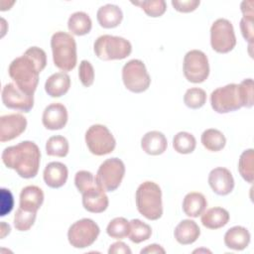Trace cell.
I'll return each instance as SVG.
<instances>
[{
    "label": "cell",
    "mask_w": 254,
    "mask_h": 254,
    "mask_svg": "<svg viewBox=\"0 0 254 254\" xmlns=\"http://www.w3.org/2000/svg\"><path fill=\"white\" fill-rule=\"evenodd\" d=\"M168 147L166 136L159 131L147 132L141 139V148L143 151L152 156L163 154Z\"/></svg>",
    "instance_id": "d6986e66"
},
{
    "label": "cell",
    "mask_w": 254,
    "mask_h": 254,
    "mask_svg": "<svg viewBox=\"0 0 254 254\" xmlns=\"http://www.w3.org/2000/svg\"><path fill=\"white\" fill-rule=\"evenodd\" d=\"M93 50L96 57L100 60H123L131 54L132 45L122 37L102 35L95 40Z\"/></svg>",
    "instance_id": "5b68a950"
},
{
    "label": "cell",
    "mask_w": 254,
    "mask_h": 254,
    "mask_svg": "<svg viewBox=\"0 0 254 254\" xmlns=\"http://www.w3.org/2000/svg\"><path fill=\"white\" fill-rule=\"evenodd\" d=\"M99 232V226L92 219L82 218L70 225L67 231V239L74 248H86L93 244Z\"/></svg>",
    "instance_id": "30bf717a"
},
{
    "label": "cell",
    "mask_w": 254,
    "mask_h": 254,
    "mask_svg": "<svg viewBox=\"0 0 254 254\" xmlns=\"http://www.w3.org/2000/svg\"><path fill=\"white\" fill-rule=\"evenodd\" d=\"M92 22L90 17L81 11L71 14L67 21L68 31L75 36H83L90 32Z\"/></svg>",
    "instance_id": "4316f807"
},
{
    "label": "cell",
    "mask_w": 254,
    "mask_h": 254,
    "mask_svg": "<svg viewBox=\"0 0 254 254\" xmlns=\"http://www.w3.org/2000/svg\"><path fill=\"white\" fill-rule=\"evenodd\" d=\"M68 171L64 164L61 162H51L44 170V181L46 185L52 189L63 187L67 180Z\"/></svg>",
    "instance_id": "ac0fdd59"
},
{
    "label": "cell",
    "mask_w": 254,
    "mask_h": 254,
    "mask_svg": "<svg viewBox=\"0 0 254 254\" xmlns=\"http://www.w3.org/2000/svg\"><path fill=\"white\" fill-rule=\"evenodd\" d=\"M200 140L203 147L211 152H218L222 150L226 144V139L222 132L213 128L203 131Z\"/></svg>",
    "instance_id": "83f0119b"
},
{
    "label": "cell",
    "mask_w": 254,
    "mask_h": 254,
    "mask_svg": "<svg viewBox=\"0 0 254 254\" xmlns=\"http://www.w3.org/2000/svg\"><path fill=\"white\" fill-rule=\"evenodd\" d=\"M27 127V119L19 113L0 117V141L6 142L20 136Z\"/></svg>",
    "instance_id": "5bb4252c"
},
{
    "label": "cell",
    "mask_w": 254,
    "mask_h": 254,
    "mask_svg": "<svg viewBox=\"0 0 254 254\" xmlns=\"http://www.w3.org/2000/svg\"><path fill=\"white\" fill-rule=\"evenodd\" d=\"M210 45L219 54H226L233 50L236 45V37L230 21L219 18L213 22L210 28Z\"/></svg>",
    "instance_id": "8fae6325"
},
{
    "label": "cell",
    "mask_w": 254,
    "mask_h": 254,
    "mask_svg": "<svg viewBox=\"0 0 254 254\" xmlns=\"http://www.w3.org/2000/svg\"><path fill=\"white\" fill-rule=\"evenodd\" d=\"M196 146L194 136L189 132H179L173 139V148L180 154L192 153Z\"/></svg>",
    "instance_id": "f546056e"
},
{
    "label": "cell",
    "mask_w": 254,
    "mask_h": 254,
    "mask_svg": "<svg viewBox=\"0 0 254 254\" xmlns=\"http://www.w3.org/2000/svg\"><path fill=\"white\" fill-rule=\"evenodd\" d=\"M44 202V192L37 186H27L20 193L21 208L37 212Z\"/></svg>",
    "instance_id": "44dd1931"
},
{
    "label": "cell",
    "mask_w": 254,
    "mask_h": 254,
    "mask_svg": "<svg viewBox=\"0 0 254 254\" xmlns=\"http://www.w3.org/2000/svg\"><path fill=\"white\" fill-rule=\"evenodd\" d=\"M67 110L62 103L56 102L48 105L42 116L43 125L49 130L63 129L67 122Z\"/></svg>",
    "instance_id": "e0dca14e"
},
{
    "label": "cell",
    "mask_w": 254,
    "mask_h": 254,
    "mask_svg": "<svg viewBox=\"0 0 254 254\" xmlns=\"http://www.w3.org/2000/svg\"><path fill=\"white\" fill-rule=\"evenodd\" d=\"M85 143L90 151L95 156H103L113 152L116 146V141L108 130L101 124L91 125L85 132Z\"/></svg>",
    "instance_id": "ba28073f"
},
{
    "label": "cell",
    "mask_w": 254,
    "mask_h": 254,
    "mask_svg": "<svg viewBox=\"0 0 254 254\" xmlns=\"http://www.w3.org/2000/svg\"><path fill=\"white\" fill-rule=\"evenodd\" d=\"M229 221V213L222 207H212L201 214V223L209 229L223 227Z\"/></svg>",
    "instance_id": "484cf974"
},
{
    "label": "cell",
    "mask_w": 254,
    "mask_h": 254,
    "mask_svg": "<svg viewBox=\"0 0 254 254\" xmlns=\"http://www.w3.org/2000/svg\"><path fill=\"white\" fill-rule=\"evenodd\" d=\"M240 29L243 38L249 42L250 45L253 43V19L242 17L240 21Z\"/></svg>",
    "instance_id": "b9f144b4"
},
{
    "label": "cell",
    "mask_w": 254,
    "mask_h": 254,
    "mask_svg": "<svg viewBox=\"0 0 254 254\" xmlns=\"http://www.w3.org/2000/svg\"><path fill=\"white\" fill-rule=\"evenodd\" d=\"M68 142L66 138L61 135L52 136L48 139L46 143V153L49 156L55 157H65L68 153Z\"/></svg>",
    "instance_id": "4dcf8cb0"
},
{
    "label": "cell",
    "mask_w": 254,
    "mask_h": 254,
    "mask_svg": "<svg viewBox=\"0 0 254 254\" xmlns=\"http://www.w3.org/2000/svg\"><path fill=\"white\" fill-rule=\"evenodd\" d=\"M145 254V253H162L164 254L165 253V249L161 246V245H158V244H150L148 245L146 248L142 249L141 250V254Z\"/></svg>",
    "instance_id": "f6af8a7d"
},
{
    "label": "cell",
    "mask_w": 254,
    "mask_h": 254,
    "mask_svg": "<svg viewBox=\"0 0 254 254\" xmlns=\"http://www.w3.org/2000/svg\"><path fill=\"white\" fill-rule=\"evenodd\" d=\"M122 80L125 87L134 93H141L147 90L151 83V77L144 63L135 59L124 64L122 68Z\"/></svg>",
    "instance_id": "8992f818"
},
{
    "label": "cell",
    "mask_w": 254,
    "mask_h": 254,
    "mask_svg": "<svg viewBox=\"0 0 254 254\" xmlns=\"http://www.w3.org/2000/svg\"><path fill=\"white\" fill-rule=\"evenodd\" d=\"M184 74L192 83L203 82L209 74V64L206 55L199 50L188 52L184 58Z\"/></svg>",
    "instance_id": "7c38bea8"
},
{
    "label": "cell",
    "mask_w": 254,
    "mask_h": 254,
    "mask_svg": "<svg viewBox=\"0 0 254 254\" xmlns=\"http://www.w3.org/2000/svg\"><path fill=\"white\" fill-rule=\"evenodd\" d=\"M74 184L80 193L97 184L94 176L88 171H78L74 176Z\"/></svg>",
    "instance_id": "74e56055"
},
{
    "label": "cell",
    "mask_w": 254,
    "mask_h": 254,
    "mask_svg": "<svg viewBox=\"0 0 254 254\" xmlns=\"http://www.w3.org/2000/svg\"><path fill=\"white\" fill-rule=\"evenodd\" d=\"M46 65L47 55L45 51L38 47H31L23 56L12 61L8 72L20 90L34 95L39 83L40 72Z\"/></svg>",
    "instance_id": "6da1fadb"
},
{
    "label": "cell",
    "mask_w": 254,
    "mask_h": 254,
    "mask_svg": "<svg viewBox=\"0 0 254 254\" xmlns=\"http://www.w3.org/2000/svg\"><path fill=\"white\" fill-rule=\"evenodd\" d=\"M70 87V77L65 72H56L48 77L45 82V90L51 97L64 95Z\"/></svg>",
    "instance_id": "cb8c5ba5"
},
{
    "label": "cell",
    "mask_w": 254,
    "mask_h": 254,
    "mask_svg": "<svg viewBox=\"0 0 254 254\" xmlns=\"http://www.w3.org/2000/svg\"><path fill=\"white\" fill-rule=\"evenodd\" d=\"M152 234L151 226L140 219L129 221V239L134 243H141L150 238Z\"/></svg>",
    "instance_id": "f1b7e54d"
},
{
    "label": "cell",
    "mask_w": 254,
    "mask_h": 254,
    "mask_svg": "<svg viewBox=\"0 0 254 254\" xmlns=\"http://www.w3.org/2000/svg\"><path fill=\"white\" fill-rule=\"evenodd\" d=\"M206 206V198L200 192H189L183 200V210L190 217H198L204 212Z\"/></svg>",
    "instance_id": "d4e9b609"
},
{
    "label": "cell",
    "mask_w": 254,
    "mask_h": 254,
    "mask_svg": "<svg viewBox=\"0 0 254 254\" xmlns=\"http://www.w3.org/2000/svg\"><path fill=\"white\" fill-rule=\"evenodd\" d=\"M241 12L243 17L253 19V1H243L241 3Z\"/></svg>",
    "instance_id": "ee69618b"
},
{
    "label": "cell",
    "mask_w": 254,
    "mask_h": 254,
    "mask_svg": "<svg viewBox=\"0 0 254 254\" xmlns=\"http://www.w3.org/2000/svg\"><path fill=\"white\" fill-rule=\"evenodd\" d=\"M250 233L243 226H233L224 234V244L233 250H243L250 243Z\"/></svg>",
    "instance_id": "603a6c76"
},
{
    "label": "cell",
    "mask_w": 254,
    "mask_h": 254,
    "mask_svg": "<svg viewBox=\"0 0 254 254\" xmlns=\"http://www.w3.org/2000/svg\"><path fill=\"white\" fill-rule=\"evenodd\" d=\"M125 175V165L118 158L105 160L98 168L96 182L104 191H114L119 188Z\"/></svg>",
    "instance_id": "52a82bcc"
},
{
    "label": "cell",
    "mask_w": 254,
    "mask_h": 254,
    "mask_svg": "<svg viewBox=\"0 0 254 254\" xmlns=\"http://www.w3.org/2000/svg\"><path fill=\"white\" fill-rule=\"evenodd\" d=\"M138 211L149 220H157L163 214L162 190L154 182L146 181L142 183L135 195Z\"/></svg>",
    "instance_id": "3957f363"
},
{
    "label": "cell",
    "mask_w": 254,
    "mask_h": 254,
    "mask_svg": "<svg viewBox=\"0 0 254 254\" xmlns=\"http://www.w3.org/2000/svg\"><path fill=\"white\" fill-rule=\"evenodd\" d=\"M106 232L111 238L122 239L128 236L129 221L124 217H115L108 223Z\"/></svg>",
    "instance_id": "836d02e7"
},
{
    "label": "cell",
    "mask_w": 254,
    "mask_h": 254,
    "mask_svg": "<svg viewBox=\"0 0 254 254\" xmlns=\"http://www.w3.org/2000/svg\"><path fill=\"white\" fill-rule=\"evenodd\" d=\"M14 206V198L9 190L1 189V211L0 215L4 216L9 213Z\"/></svg>",
    "instance_id": "ab89813d"
},
{
    "label": "cell",
    "mask_w": 254,
    "mask_h": 254,
    "mask_svg": "<svg viewBox=\"0 0 254 254\" xmlns=\"http://www.w3.org/2000/svg\"><path fill=\"white\" fill-rule=\"evenodd\" d=\"M242 107L250 108L253 106V79L246 78L238 84Z\"/></svg>",
    "instance_id": "8d00e7d4"
},
{
    "label": "cell",
    "mask_w": 254,
    "mask_h": 254,
    "mask_svg": "<svg viewBox=\"0 0 254 254\" xmlns=\"http://www.w3.org/2000/svg\"><path fill=\"white\" fill-rule=\"evenodd\" d=\"M96 18L102 28L112 29L119 26L123 19V13L117 5L106 4L97 10Z\"/></svg>",
    "instance_id": "7402d4cb"
},
{
    "label": "cell",
    "mask_w": 254,
    "mask_h": 254,
    "mask_svg": "<svg viewBox=\"0 0 254 254\" xmlns=\"http://www.w3.org/2000/svg\"><path fill=\"white\" fill-rule=\"evenodd\" d=\"M206 101V93L198 87L189 88L184 95L185 104L191 109H198L204 105Z\"/></svg>",
    "instance_id": "d590c367"
},
{
    "label": "cell",
    "mask_w": 254,
    "mask_h": 254,
    "mask_svg": "<svg viewBox=\"0 0 254 254\" xmlns=\"http://www.w3.org/2000/svg\"><path fill=\"white\" fill-rule=\"evenodd\" d=\"M81 194L82 205L89 212L100 213L108 206V196L98 184L88 188Z\"/></svg>",
    "instance_id": "2e32d148"
},
{
    "label": "cell",
    "mask_w": 254,
    "mask_h": 254,
    "mask_svg": "<svg viewBox=\"0 0 254 254\" xmlns=\"http://www.w3.org/2000/svg\"><path fill=\"white\" fill-rule=\"evenodd\" d=\"M210 104L217 113H228L242 107L239 86L229 83L214 89L210 94Z\"/></svg>",
    "instance_id": "9c48e42d"
},
{
    "label": "cell",
    "mask_w": 254,
    "mask_h": 254,
    "mask_svg": "<svg viewBox=\"0 0 254 254\" xmlns=\"http://www.w3.org/2000/svg\"><path fill=\"white\" fill-rule=\"evenodd\" d=\"M1 98L6 107L22 112H29L34 106V95L23 92L14 83H7L4 85L1 92Z\"/></svg>",
    "instance_id": "4fadbf2b"
},
{
    "label": "cell",
    "mask_w": 254,
    "mask_h": 254,
    "mask_svg": "<svg viewBox=\"0 0 254 254\" xmlns=\"http://www.w3.org/2000/svg\"><path fill=\"white\" fill-rule=\"evenodd\" d=\"M200 4L199 0H183V1H177L173 0L172 5L173 7L182 13H190L194 11L198 5Z\"/></svg>",
    "instance_id": "60d3db41"
},
{
    "label": "cell",
    "mask_w": 254,
    "mask_h": 254,
    "mask_svg": "<svg viewBox=\"0 0 254 254\" xmlns=\"http://www.w3.org/2000/svg\"><path fill=\"white\" fill-rule=\"evenodd\" d=\"M253 161H254L253 149H248L241 154L238 162L239 174L247 183H250V184L253 183V176H254Z\"/></svg>",
    "instance_id": "1f68e13d"
},
{
    "label": "cell",
    "mask_w": 254,
    "mask_h": 254,
    "mask_svg": "<svg viewBox=\"0 0 254 254\" xmlns=\"http://www.w3.org/2000/svg\"><path fill=\"white\" fill-rule=\"evenodd\" d=\"M108 253L109 254H118V253L119 254H131L132 251L126 243L118 241V242H115L110 245V247L108 249Z\"/></svg>",
    "instance_id": "7bdbcfd3"
},
{
    "label": "cell",
    "mask_w": 254,
    "mask_h": 254,
    "mask_svg": "<svg viewBox=\"0 0 254 254\" xmlns=\"http://www.w3.org/2000/svg\"><path fill=\"white\" fill-rule=\"evenodd\" d=\"M208 185L216 194L226 195L233 190L234 179L228 169L218 167L210 171Z\"/></svg>",
    "instance_id": "9a60e30c"
},
{
    "label": "cell",
    "mask_w": 254,
    "mask_h": 254,
    "mask_svg": "<svg viewBox=\"0 0 254 254\" xmlns=\"http://www.w3.org/2000/svg\"><path fill=\"white\" fill-rule=\"evenodd\" d=\"M200 235V229L195 221L191 219L182 220L175 228L174 236L182 245H189L196 241Z\"/></svg>",
    "instance_id": "ffe728a7"
},
{
    "label": "cell",
    "mask_w": 254,
    "mask_h": 254,
    "mask_svg": "<svg viewBox=\"0 0 254 254\" xmlns=\"http://www.w3.org/2000/svg\"><path fill=\"white\" fill-rule=\"evenodd\" d=\"M132 4L139 6L148 16L156 18L161 17L167 9V4L164 0L153 1H132Z\"/></svg>",
    "instance_id": "e575fe53"
},
{
    "label": "cell",
    "mask_w": 254,
    "mask_h": 254,
    "mask_svg": "<svg viewBox=\"0 0 254 254\" xmlns=\"http://www.w3.org/2000/svg\"><path fill=\"white\" fill-rule=\"evenodd\" d=\"M37 212L35 211H29L25 210L21 207H19L16 210V213L14 215V226L19 231H27L29 230L35 220H36Z\"/></svg>",
    "instance_id": "d6a6232c"
},
{
    "label": "cell",
    "mask_w": 254,
    "mask_h": 254,
    "mask_svg": "<svg viewBox=\"0 0 254 254\" xmlns=\"http://www.w3.org/2000/svg\"><path fill=\"white\" fill-rule=\"evenodd\" d=\"M3 164L24 179H32L37 176L41 152L36 143L32 141H23L15 146L4 149L1 155Z\"/></svg>",
    "instance_id": "7a4b0ae2"
},
{
    "label": "cell",
    "mask_w": 254,
    "mask_h": 254,
    "mask_svg": "<svg viewBox=\"0 0 254 254\" xmlns=\"http://www.w3.org/2000/svg\"><path fill=\"white\" fill-rule=\"evenodd\" d=\"M53 60L55 65L66 72L75 67L76 64V43L74 38L65 32H56L51 39Z\"/></svg>",
    "instance_id": "277c9868"
},
{
    "label": "cell",
    "mask_w": 254,
    "mask_h": 254,
    "mask_svg": "<svg viewBox=\"0 0 254 254\" xmlns=\"http://www.w3.org/2000/svg\"><path fill=\"white\" fill-rule=\"evenodd\" d=\"M78 76L83 86L89 87L94 81V69L88 61H81L78 68Z\"/></svg>",
    "instance_id": "f35d334b"
}]
</instances>
